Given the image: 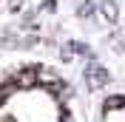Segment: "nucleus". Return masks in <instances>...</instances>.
<instances>
[{
	"mask_svg": "<svg viewBox=\"0 0 125 122\" xmlns=\"http://www.w3.org/2000/svg\"><path fill=\"white\" fill-rule=\"evenodd\" d=\"M91 11H94V6H91V3H83V6H80V14H91Z\"/></svg>",
	"mask_w": 125,
	"mask_h": 122,
	"instance_id": "39448f33",
	"label": "nucleus"
},
{
	"mask_svg": "<svg viewBox=\"0 0 125 122\" xmlns=\"http://www.w3.org/2000/svg\"><path fill=\"white\" fill-rule=\"evenodd\" d=\"M114 108H125V97H111L105 102V111H114Z\"/></svg>",
	"mask_w": 125,
	"mask_h": 122,
	"instance_id": "7ed1b4c3",
	"label": "nucleus"
},
{
	"mask_svg": "<svg viewBox=\"0 0 125 122\" xmlns=\"http://www.w3.org/2000/svg\"><path fill=\"white\" fill-rule=\"evenodd\" d=\"M34 82V71H23V77H20V85H31Z\"/></svg>",
	"mask_w": 125,
	"mask_h": 122,
	"instance_id": "20e7f679",
	"label": "nucleus"
},
{
	"mask_svg": "<svg viewBox=\"0 0 125 122\" xmlns=\"http://www.w3.org/2000/svg\"><path fill=\"white\" fill-rule=\"evenodd\" d=\"M85 82H88V88L100 91V88H105V85L111 82V74H108V68H102V65L91 62V65L85 68Z\"/></svg>",
	"mask_w": 125,
	"mask_h": 122,
	"instance_id": "f257e3e1",
	"label": "nucleus"
},
{
	"mask_svg": "<svg viewBox=\"0 0 125 122\" xmlns=\"http://www.w3.org/2000/svg\"><path fill=\"white\" fill-rule=\"evenodd\" d=\"M100 9H102V17H105L108 23H117L119 20V11H117V3H114V0H102Z\"/></svg>",
	"mask_w": 125,
	"mask_h": 122,
	"instance_id": "f03ea898",
	"label": "nucleus"
}]
</instances>
